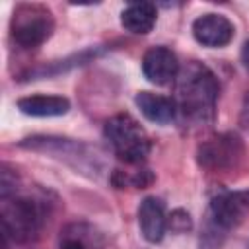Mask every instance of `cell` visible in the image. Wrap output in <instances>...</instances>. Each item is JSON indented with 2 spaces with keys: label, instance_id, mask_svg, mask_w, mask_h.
<instances>
[{
  "label": "cell",
  "instance_id": "obj_8",
  "mask_svg": "<svg viewBox=\"0 0 249 249\" xmlns=\"http://www.w3.org/2000/svg\"><path fill=\"white\" fill-rule=\"evenodd\" d=\"M193 37L196 39V43L204 45V47H226L233 35H235V27L233 23L222 16V14H202L193 21Z\"/></svg>",
  "mask_w": 249,
  "mask_h": 249
},
{
  "label": "cell",
  "instance_id": "obj_15",
  "mask_svg": "<svg viewBox=\"0 0 249 249\" xmlns=\"http://www.w3.org/2000/svg\"><path fill=\"white\" fill-rule=\"evenodd\" d=\"M193 228V220L189 216V212H185L183 208L171 210V214H167V230L175 231V233H185Z\"/></svg>",
  "mask_w": 249,
  "mask_h": 249
},
{
  "label": "cell",
  "instance_id": "obj_3",
  "mask_svg": "<svg viewBox=\"0 0 249 249\" xmlns=\"http://www.w3.org/2000/svg\"><path fill=\"white\" fill-rule=\"evenodd\" d=\"M103 134L113 154L128 165H140L152 150V140L146 128L128 113L111 117L105 123Z\"/></svg>",
  "mask_w": 249,
  "mask_h": 249
},
{
  "label": "cell",
  "instance_id": "obj_4",
  "mask_svg": "<svg viewBox=\"0 0 249 249\" xmlns=\"http://www.w3.org/2000/svg\"><path fill=\"white\" fill-rule=\"evenodd\" d=\"M21 148L49 154L68 165H72L76 171L86 173L88 177H97L101 173V160L95 148L78 142L74 138H62V136H29L19 142Z\"/></svg>",
  "mask_w": 249,
  "mask_h": 249
},
{
  "label": "cell",
  "instance_id": "obj_12",
  "mask_svg": "<svg viewBox=\"0 0 249 249\" xmlns=\"http://www.w3.org/2000/svg\"><path fill=\"white\" fill-rule=\"evenodd\" d=\"M18 109L29 117H62L70 109V101L62 95H27L18 99Z\"/></svg>",
  "mask_w": 249,
  "mask_h": 249
},
{
  "label": "cell",
  "instance_id": "obj_5",
  "mask_svg": "<svg viewBox=\"0 0 249 249\" xmlns=\"http://www.w3.org/2000/svg\"><path fill=\"white\" fill-rule=\"evenodd\" d=\"M10 31L19 47L35 49L41 47L47 39H51L54 31V18L47 6L23 2L18 4L12 12Z\"/></svg>",
  "mask_w": 249,
  "mask_h": 249
},
{
  "label": "cell",
  "instance_id": "obj_17",
  "mask_svg": "<svg viewBox=\"0 0 249 249\" xmlns=\"http://www.w3.org/2000/svg\"><path fill=\"white\" fill-rule=\"evenodd\" d=\"M241 124L249 130V93H247L245 103H243V111H241Z\"/></svg>",
  "mask_w": 249,
  "mask_h": 249
},
{
  "label": "cell",
  "instance_id": "obj_2",
  "mask_svg": "<svg viewBox=\"0 0 249 249\" xmlns=\"http://www.w3.org/2000/svg\"><path fill=\"white\" fill-rule=\"evenodd\" d=\"M2 237H10L18 243L35 239L45 222L47 206L45 200L33 198L29 195H12L2 198Z\"/></svg>",
  "mask_w": 249,
  "mask_h": 249
},
{
  "label": "cell",
  "instance_id": "obj_11",
  "mask_svg": "<svg viewBox=\"0 0 249 249\" xmlns=\"http://www.w3.org/2000/svg\"><path fill=\"white\" fill-rule=\"evenodd\" d=\"M134 103L148 121L158 123V124H167L177 117L175 101L173 97H167V95H160L152 91H138L134 97Z\"/></svg>",
  "mask_w": 249,
  "mask_h": 249
},
{
  "label": "cell",
  "instance_id": "obj_1",
  "mask_svg": "<svg viewBox=\"0 0 249 249\" xmlns=\"http://www.w3.org/2000/svg\"><path fill=\"white\" fill-rule=\"evenodd\" d=\"M220 86L214 72L198 62L191 60L175 78V107L179 119L189 126H206L214 123L216 117V101H218Z\"/></svg>",
  "mask_w": 249,
  "mask_h": 249
},
{
  "label": "cell",
  "instance_id": "obj_6",
  "mask_svg": "<svg viewBox=\"0 0 249 249\" xmlns=\"http://www.w3.org/2000/svg\"><path fill=\"white\" fill-rule=\"evenodd\" d=\"M198 165L210 173H230L241 167L245 160L243 140L233 132H222L210 136L198 144Z\"/></svg>",
  "mask_w": 249,
  "mask_h": 249
},
{
  "label": "cell",
  "instance_id": "obj_18",
  "mask_svg": "<svg viewBox=\"0 0 249 249\" xmlns=\"http://www.w3.org/2000/svg\"><path fill=\"white\" fill-rule=\"evenodd\" d=\"M241 62H243V68L249 72V41H245L241 47Z\"/></svg>",
  "mask_w": 249,
  "mask_h": 249
},
{
  "label": "cell",
  "instance_id": "obj_16",
  "mask_svg": "<svg viewBox=\"0 0 249 249\" xmlns=\"http://www.w3.org/2000/svg\"><path fill=\"white\" fill-rule=\"evenodd\" d=\"M60 249H89L88 239L84 237V233H72L70 230L64 233L62 241H60Z\"/></svg>",
  "mask_w": 249,
  "mask_h": 249
},
{
  "label": "cell",
  "instance_id": "obj_7",
  "mask_svg": "<svg viewBox=\"0 0 249 249\" xmlns=\"http://www.w3.org/2000/svg\"><path fill=\"white\" fill-rule=\"evenodd\" d=\"M247 216H249V189L226 191L212 198L204 222L216 228L220 233L228 235V231L241 226Z\"/></svg>",
  "mask_w": 249,
  "mask_h": 249
},
{
  "label": "cell",
  "instance_id": "obj_10",
  "mask_svg": "<svg viewBox=\"0 0 249 249\" xmlns=\"http://www.w3.org/2000/svg\"><path fill=\"white\" fill-rule=\"evenodd\" d=\"M138 226L142 237L150 243H160L167 231L165 204L158 196H146L138 206Z\"/></svg>",
  "mask_w": 249,
  "mask_h": 249
},
{
  "label": "cell",
  "instance_id": "obj_14",
  "mask_svg": "<svg viewBox=\"0 0 249 249\" xmlns=\"http://www.w3.org/2000/svg\"><path fill=\"white\" fill-rule=\"evenodd\" d=\"M154 181V175L150 169L146 167H140L136 169L134 173H124L121 169H115L113 171V177H111V183L115 187H136V189H146L148 185H152Z\"/></svg>",
  "mask_w": 249,
  "mask_h": 249
},
{
  "label": "cell",
  "instance_id": "obj_9",
  "mask_svg": "<svg viewBox=\"0 0 249 249\" xmlns=\"http://www.w3.org/2000/svg\"><path fill=\"white\" fill-rule=\"evenodd\" d=\"M179 68L181 66L177 62L175 53L167 47H152L142 58V72L156 86L173 84L179 74Z\"/></svg>",
  "mask_w": 249,
  "mask_h": 249
},
{
  "label": "cell",
  "instance_id": "obj_13",
  "mask_svg": "<svg viewBox=\"0 0 249 249\" xmlns=\"http://www.w3.org/2000/svg\"><path fill=\"white\" fill-rule=\"evenodd\" d=\"M156 6L152 2H132L121 12V25L136 35H146L156 25Z\"/></svg>",
  "mask_w": 249,
  "mask_h": 249
}]
</instances>
